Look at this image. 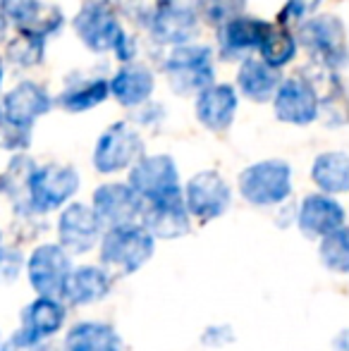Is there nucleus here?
Masks as SVG:
<instances>
[{
	"label": "nucleus",
	"instance_id": "16",
	"mask_svg": "<svg viewBox=\"0 0 349 351\" xmlns=\"http://www.w3.org/2000/svg\"><path fill=\"white\" fill-rule=\"evenodd\" d=\"M70 306L56 296H36L19 313V328L14 332L32 344L51 342L65 330Z\"/></svg>",
	"mask_w": 349,
	"mask_h": 351
},
{
	"label": "nucleus",
	"instance_id": "37",
	"mask_svg": "<svg viewBox=\"0 0 349 351\" xmlns=\"http://www.w3.org/2000/svg\"><path fill=\"white\" fill-rule=\"evenodd\" d=\"M115 8H117V14H122V17L132 19L134 24L149 27L151 5L146 3V0H115Z\"/></svg>",
	"mask_w": 349,
	"mask_h": 351
},
{
	"label": "nucleus",
	"instance_id": "5",
	"mask_svg": "<svg viewBox=\"0 0 349 351\" xmlns=\"http://www.w3.org/2000/svg\"><path fill=\"white\" fill-rule=\"evenodd\" d=\"M82 186L80 170L67 162H43L36 165L32 180H29L27 201L36 213L48 215L65 208L70 201H75L77 191Z\"/></svg>",
	"mask_w": 349,
	"mask_h": 351
},
{
	"label": "nucleus",
	"instance_id": "7",
	"mask_svg": "<svg viewBox=\"0 0 349 351\" xmlns=\"http://www.w3.org/2000/svg\"><path fill=\"white\" fill-rule=\"evenodd\" d=\"M149 34L160 46H182L196 38L201 12L196 0H156L151 5Z\"/></svg>",
	"mask_w": 349,
	"mask_h": 351
},
{
	"label": "nucleus",
	"instance_id": "33",
	"mask_svg": "<svg viewBox=\"0 0 349 351\" xmlns=\"http://www.w3.org/2000/svg\"><path fill=\"white\" fill-rule=\"evenodd\" d=\"M32 143V127L17 125V122L3 117L0 120V151L22 153Z\"/></svg>",
	"mask_w": 349,
	"mask_h": 351
},
{
	"label": "nucleus",
	"instance_id": "25",
	"mask_svg": "<svg viewBox=\"0 0 349 351\" xmlns=\"http://www.w3.org/2000/svg\"><path fill=\"white\" fill-rule=\"evenodd\" d=\"M110 96V79L98 74H75L67 79L65 88L58 96V106L67 112H86L98 108Z\"/></svg>",
	"mask_w": 349,
	"mask_h": 351
},
{
	"label": "nucleus",
	"instance_id": "8",
	"mask_svg": "<svg viewBox=\"0 0 349 351\" xmlns=\"http://www.w3.org/2000/svg\"><path fill=\"white\" fill-rule=\"evenodd\" d=\"M72 268H75L72 256L58 241H43L29 251L24 275H27L29 287L36 296L60 299Z\"/></svg>",
	"mask_w": 349,
	"mask_h": 351
},
{
	"label": "nucleus",
	"instance_id": "13",
	"mask_svg": "<svg viewBox=\"0 0 349 351\" xmlns=\"http://www.w3.org/2000/svg\"><path fill=\"white\" fill-rule=\"evenodd\" d=\"M127 182L139 191L144 201H158L182 191L180 167H177L175 158L168 156V153H151V156L144 153L130 167Z\"/></svg>",
	"mask_w": 349,
	"mask_h": 351
},
{
	"label": "nucleus",
	"instance_id": "10",
	"mask_svg": "<svg viewBox=\"0 0 349 351\" xmlns=\"http://www.w3.org/2000/svg\"><path fill=\"white\" fill-rule=\"evenodd\" d=\"M182 196L199 225L218 220L232 206V186L218 170H201L191 175L189 182L182 184Z\"/></svg>",
	"mask_w": 349,
	"mask_h": 351
},
{
	"label": "nucleus",
	"instance_id": "30",
	"mask_svg": "<svg viewBox=\"0 0 349 351\" xmlns=\"http://www.w3.org/2000/svg\"><path fill=\"white\" fill-rule=\"evenodd\" d=\"M43 53H46V38L27 32H17V36L5 43V60L17 70H32L41 65Z\"/></svg>",
	"mask_w": 349,
	"mask_h": 351
},
{
	"label": "nucleus",
	"instance_id": "34",
	"mask_svg": "<svg viewBox=\"0 0 349 351\" xmlns=\"http://www.w3.org/2000/svg\"><path fill=\"white\" fill-rule=\"evenodd\" d=\"M321 8V0H287L285 8L280 10L278 24H285L289 29H297L302 22H306L309 17L318 12Z\"/></svg>",
	"mask_w": 349,
	"mask_h": 351
},
{
	"label": "nucleus",
	"instance_id": "28",
	"mask_svg": "<svg viewBox=\"0 0 349 351\" xmlns=\"http://www.w3.org/2000/svg\"><path fill=\"white\" fill-rule=\"evenodd\" d=\"M297 53H299V41H297L294 29L285 27V24H278V22L275 24L270 22L261 46H258V56H261L268 65L282 70V67H287L289 62L297 58Z\"/></svg>",
	"mask_w": 349,
	"mask_h": 351
},
{
	"label": "nucleus",
	"instance_id": "21",
	"mask_svg": "<svg viewBox=\"0 0 349 351\" xmlns=\"http://www.w3.org/2000/svg\"><path fill=\"white\" fill-rule=\"evenodd\" d=\"M239 108V91L232 84H210L204 91L196 93L194 112L196 120L208 132H228L234 122Z\"/></svg>",
	"mask_w": 349,
	"mask_h": 351
},
{
	"label": "nucleus",
	"instance_id": "23",
	"mask_svg": "<svg viewBox=\"0 0 349 351\" xmlns=\"http://www.w3.org/2000/svg\"><path fill=\"white\" fill-rule=\"evenodd\" d=\"M156 88V77L146 65L139 62H122V67L110 77V96L122 108L136 110L151 101Z\"/></svg>",
	"mask_w": 349,
	"mask_h": 351
},
{
	"label": "nucleus",
	"instance_id": "12",
	"mask_svg": "<svg viewBox=\"0 0 349 351\" xmlns=\"http://www.w3.org/2000/svg\"><path fill=\"white\" fill-rule=\"evenodd\" d=\"M270 103H273L275 117L285 125L309 127L321 117V93L313 79L302 74L282 79Z\"/></svg>",
	"mask_w": 349,
	"mask_h": 351
},
{
	"label": "nucleus",
	"instance_id": "35",
	"mask_svg": "<svg viewBox=\"0 0 349 351\" xmlns=\"http://www.w3.org/2000/svg\"><path fill=\"white\" fill-rule=\"evenodd\" d=\"M27 265V258L12 246H0V285H12Z\"/></svg>",
	"mask_w": 349,
	"mask_h": 351
},
{
	"label": "nucleus",
	"instance_id": "40",
	"mask_svg": "<svg viewBox=\"0 0 349 351\" xmlns=\"http://www.w3.org/2000/svg\"><path fill=\"white\" fill-rule=\"evenodd\" d=\"M8 17H5V12H3V8H0V43L5 41V36H8Z\"/></svg>",
	"mask_w": 349,
	"mask_h": 351
},
{
	"label": "nucleus",
	"instance_id": "11",
	"mask_svg": "<svg viewBox=\"0 0 349 351\" xmlns=\"http://www.w3.org/2000/svg\"><path fill=\"white\" fill-rule=\"evenodd\" d=\"M77 38L91 53H112L122 34L120 14L110 0H82L80 12L72 19Z\"/></svg>",
	"mask_w": 349,
	"mask_h": 351
},
{
	"label": "nucleus",
	"instance_id": "26",
	"mask_svg": "<svg viewBox=\"0 0 349 351\" xmlns=\"http://www.w3.org/2000/svg\"><path fill=\"white\" fill-rule=\"evenodd\" d=\"M62 351H122V339L110 323L80 320L67 328L62 337Z\"/></svg>",
	"mask_w": 349,
	"mask_h": 351
},
{
	"label": "nucleus",
	"instance_id": "9",
	"mask_svg": "<svg viewBox=\"0 0 349 351\" xmlns=\"http://www.w3.org/2000/svg\"><path fill=\"white\" fill-rule=\"evenodd\" d=\"M106 232V225L93 210L91 204L70 201L65 208L58 210L56 220V241L75 258L86 256L93 249H98L101 237Z\"/></svg>",
	"mask_w": 349,
	"mask_h": 351
},
{
	"label": "nucleus",
	"instance_id": "24",
	"mask_svg": "<svg viewBox=\"0 0 349 351\" xmlns=\"http://www.w3.org/2000/svg\"><path fill=\"white\" fill-rule=\"evenodd\" d=\"M282 74L278 67L268 65L261 56H247L239 60L237 67V91L252 103H268L273 101L278 91Z\"/></svg>",
	"mask_w": 349,
	"mask_h": 351
},
{
	"label": "nucleus",
	"instance_id": "41",
	"mask_svg": "<svg viewBox=\"0 0 349 351\" xmlns=\"http://www.w3.org/2000/svg\"><path fill=\"white\" fill-rule=\"evenodd\" d=\"M3 79H5V58L0 56V86H3Z\"/></svg>",
	"mask_w": 349,
	"mask_h": 351
},
{
	"label": "nucleus",
	"instance_id": "15",
	"mask_svg": "<svg viewBox=\"0 0 349 351\" xmlns=\"http://www.w3.org/2000/svg\"><path fill=\"white\" fill-rule=\"evenodd\" d=\"M294 222L306 239L321 241L337 227L347 225V210L337 201V196L326 194V191H313L299 201L297 210H294Z\"/></svg>",
	"mask_w": 349,
	"mask_h": 351
},
{
	"label": "nucleus",
	"instance_id": "2",
	"mask_svg": "<svg viewBox=\"0 0 349 351\" xmlns=\"http://www.w3.org/2000/svg\"><path fill=\"white\" fill-rule=\"evenodd\" d=\"M299 48H304L311 62L321 70L342 72L349 67L347 29L337 14H313L297 29Z\"/></svg>",
	"mask_w": 349,
	"mask_h": 351
},
{
	"label": "nucleus",
	"instance_id": "36",
	"mask_svg": "<svg viewBox=\"0 0 349 351\" xmlns=\"http://www.w3.org/2000/svg\"><path fill=\"white\" fill-rule=\"evenodd\" d=\"M234 342V330L228 323H213L201 332V344L208 349H225Z\"/></svg>",
	"mask_w": 349,
	"mask_h": 351
},
{
	"label": "nucleus",
	"instance_id": "1",
	"mask_svg": "<svg viewBox=\"0 0 349 351\" xmlns=\"http://www.w3.org/2000/svg\"><path fill=\"white\" fill-rule=\"evenodd\" d=\"M156 239L141 222L120 227H106L98 244V263L110 270L115 278L139 273L156 254Z\"/></svg>",
	"mask_w": 349,
	"mask_h": 351
},
{
	"label": "nucleus",
	"instance_id": "42",
	"mask_svg": "<svg viewBox=\"0 0 349 351\" xmlns=\"http://www.w3.org/2000/svg\"><path fill=\"white\" fill-rule=\"evenodd\" d=\"M5 117V112H3V98H0V120Z\"/></svg>",
	"mask_w": 349,
	"mask_h": 351
},
{
	"label": "nucleus",
	"instance_id": "6",
	"mask_svg": "<svg viewBox=\"0 0 349 351\" xmlns=\"http://www.w3.org/2000/svg\"><path fill=\"white\" fill-rule=\"evenodd\" d=\"M144 139L132 122H112L98 136L91 153V165L98 175L130 172V167L144 156Z\"/></svg>",
	"mask_w": 349,
	"mask_h": 351
},
{
	"label": "nucleus",
	"instance_id": "14",
	"mask_svg": "<svg viewBox=\"0 0 349 351\" xmlns=\"http://www.w3.org/2000/svg\"><path fill=\"white\" fill-rule=\"evenodd\" d=\"M93 210L103 220L106 227H120L132 225V222H141L144 215L146 201L139 196V191L130 184V182H103L93 189L91 201Z\"/></svg>",
	"mask_w": 349,
	"mask_h": 351
},
{
	"label": "nucleus",
	"instance_id": "32",
	"mask_svg": "<svg viewBox=\"0 0 349 351\" xmlns=\"http://www.w3.org/2000/svg\"><path fill=\"white\" fill-rule=\"evenodd\" d=\"M196 5H199L201 19L215 29L247 10V0H196Z\"/></svg>",
	"mask_w": 349,
	"mask_h": 351
},
{
	"label": "nucleus",
	"instance_id": "4",
	"mask_svg": "<svg viewBox=\"0 0 349 351\" xmlns=\"http://www.w3.org/2000/svg\"><path fill=\"white\" fill-rule=\"evenodd\" d=\"M163 74L177 96H196L215 82L213 48L206 43H182L163 60Z\"/></svg>",
	"mask_w": 349,
	"mask_h": 351
},
{
	"label": "nucleus",
	"instance_id": "17",
	"mask_svg": "<svg viewBox=\"0 0 349 351\" xmlns=\"http://www.w3.org/2000/svg\"><path fill=\"white\" fill-rule=\"evenodd\" d=\"M191 222L194 217L186 208L182 191L158 201H146L144 215H141V225L158 241H175L186 237L191 232Z\"/></svg>",
	"mask_w": 349,
	"mask_h": 351
},
{
	"label": "nucleus",
	"instance_id": "18",
	"mask_svg": "<svg viewBox=\"0 0 349 351\" xmlns=\"http://www.w3.org/2000/svg\"><path fill=\"white\" fill-rule=\"evenodd\" d=\"M115 285V275L101 263H84L75 265L70 278L65 282L60 299L65 301L70 308H88L101 301H106Z\"/></svg>",
	"mask_w": 349,
	"mask_h": 351
},
{
	"label": "nucleus",
	"instance_id": "39",
	"mask_svg": "<svg viewBox=\"0 0 349 351\" xmlns=\"http://www.w3.org/2000/svg\"><path fill=\"white\" fill-rule=\"evenodd\" d=\"M330 351H349V328L337 330L330 342Z\"/></svg>",
	"mask_w": 349,
	"mask_h": 351
},
{
	"label": "nucleus",
	"instance_id": "44",
	"mask_svg": "<svg viewBox=\"0 0 349 351\" xmlns=\"http://www.w3.org/2000/svg\"><path fill=\"white\" fill-rule=\"evenodd\" d=\"M0 344H3V335H0Z\"/></svg>",
	"mask_w": 349,
	"mask_h": 351
},
{
	"label": "nucleus",
	"instance_id": "38",
	"mask_svg": "<svg viewBox=\"0 0 349 351\" xmlns=\"http://www.w3.org/2000/svg\"><path fill=\"white\" fill-rule=\"evenodd\" d=\"M112 56L120 62H134L136 60V41L130 36V34L122 29L120 38L115 41V48H112Z\"/></svg>",
	"mask_w": 349,
	"mask_h": 351
},
{
	"label": "nucleus",
	"instance_id": "27",
	"mask_svg": "<svg viewBox=\"0 0 349 351\" xmlns=\"http://www.w3.org/2000/svg\"><path fill=\"white\" fill-rule=\"evenodd\" d=\"M313 186L333 196L349 194V153L345 151H323L313 158L309 170Z\"/></svg>",
	"mask_w": 349,
	"mask_h": 351
},
{
	"label": "nucleus",
	"instance_id": "3",
	"mask_svg": "<svg viewBox=\"0 0 349 351\" xmlns=\"http://www.w3.org/2000/svg\"><path fill=\"white\" fill-rule=\"evenodd\" d=\"M242 201L254 208H278L294 191L292 165L282 158H265L247 165L237 177Z\"/></svg>",
	"mask_w": 349,
	"mask_h": 351
},
{
	"label": "nucleus",
	"instance_id": "31",
	"mask_svg": "<svg viewBox=\"0 0 349 351\" xmlns=\"http://www.w3.org/2000/svg\"><path fill=\"white\" fill-rule=\"evenodd\" d=\"M318 261L335 275H349V225L337 227L318 241Z\"/></svg>",
	"mask_w": 349,
	"mask_h": 351
},
{
	"label": "nucleus",
	"instance_id": "29",
	"mask_svg": "<svg viewBox=\"0 0 349 351\" xmlns=\"http://www.w3.org/2000/svg\"><path fill=\"white\" fill-rule=\"evenodd\" d=\"M38 162L29 158L27 153H14L10 158L8 167L0 172V196H8L14 204H24L29 191V180H32L34 170Z\"/></svg>",
	"mask_w": 349,
	"mask_h": 351
},
{
	"label": "nucleus",
	"instance_id": "19",
	"mask_svg": "<svg viewBox=\"0 0 349 351\" xmlns=\"http://www.w3.org/2000/svg\"><path fill=\"white\" fill-rule=\"evenodd\" d=\"M0 8L8 22L17 27V32H27L41 38L58 34L65 24L62 10L43 0H0Z\"/></svg>",
	"mask_w": 349,
	"mask_h": 351
},
{
	"label": "nucleus",
	"instance_id": "43",
	"mask_svg": "<svg viewBox=\"0 0 349 351\" xmlns=\"http://www.w3.org/2000/svg\"><path fill=\"white\" fill-rule=\"evenodd\" d=\"M0 246H3V230H0Z\"/></svg>",
	"mask_w": 349,
	"mask_h": 351
},
{
	"label": "nucleus",
	"instance_id": "20",
	"mask_svg": "<svg viewBox=\"0 0 349 351\" xmlns=\"http://www.w3.org/2000/svg\"><path fill=\"white\" fill-rule=\"evenodd\" d=\"M270 22L252 14H237L218 27V53L223 60H244L252 53H258Z\"/></svg>",
	"mask_w": 349,
	"mask_h": 351
},
{
	"label": "nucleus",
	"instance_id": "22",
	"mask_svg": "<svg viewBox=\"0 0 349 351\" xmlns=\"http://www.w3.org/2000/svg\"><path fill=\"white\" fill-rule=\"evenodd\" d=\"M53 108V96L46 86L36 82H19L3 96V112L8 120L24 127H34L38 117H43Z\"/></svg>",
	"mask_w": 349,
	"mask_h": 351
}]
</instances>
